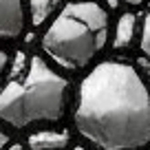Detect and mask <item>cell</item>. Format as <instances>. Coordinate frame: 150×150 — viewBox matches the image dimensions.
Masks as SVG:
<instances>
[{
    "label": "cell",
    "mask_w": 150,
    "mask_h": 150,
    "mask_svg": "<svg viewBox=\"0 0 150 150\" xmlns=\"http://www.w3.org/2000/svg\"><path fill=\"white\" fill-rule=\"evenodd\" d=\"M108 5H110V9H117V5H119V0H108Z\"/></svg>",
    "instance_id": "obj_11"
},
{
    "label": "cell",
    "mask_w": 150,
    "mask_h": 150,
    "mask_svg": "<svg viewBox=\"0 0 150 150\" xmlns=\"http://www.w3.org/2000/svg\"><path fill=\"white\" fill-rule=\"evenodd\" d=\"M66 86V80L49 69L42 57H31L22 80H11L0 91V119L16 128L57 122L64 112Z\"/></svg>",
    "instance_id": "obj_2"
},
{
    "label": "cell",
    "mask_w": 150,
    "mask_h": 150,
    "mask_svg": "<svg viewBox=\"0 0 150 150\" xmlns=\"http://www.w3.org/2000/svg\"><path fill=\"white\" fill-rule=\"evenodd\" d=\"M9 150H20V144H18V146H13V148H9Z\"/></svg>",
    "instance_id": "obj_13"
},
{
    "label": "cell",
    "mask_w": 150,
    "mask_h": 150,
    "mask_svg": "<svg viewBox=\"0 0 150 150\" xmlns=\"http://www.w3.org/2000/svg\"><path fill=\"white\" fill-rule=\"evenodd\" d=\"M108 40V13L97 2H69L42 38V49L64 69L86 66Z\"/></svg>",
    "instance_id": "obj_3"
},
{
    "label": "cell",
    "mask_w": 150,
    "mask_h": 150,
    "mask_svg": "<svg viewBox=\"0 0 150 150\" xmlns=\"http://www.w3.org/2000/svg\"><path fill=\"white\" fill-rule=\"evenodd\" d=\"M5 66H7V53H2V51H0V75H2Z\"/></svg>",
    "instance_id": "obj_10"
},
{
    "label": "cell",
    "mask_w": 150,
    "mask_h": 150,
    "mask_svg": "<svg viewBox=\"0 0 150 150\" xmlns=\"http://www.w3.org/2000/svg\"><path fill=\"white\" fill-rule=\"evenodd\" d=\"M24 0H0V40L18 38L24 29Z\"/></svg>",
    "instance_id": "obj_4"
},
{
    "label": "cell",
    "mask_w": 150,
    "mask_h": 150,
    "mask_svg": "<svg viewBox=\"0 0 150 150\" xmlns=\"http://www.w3.org/2000/svg\"><path fill=\"white\" fill-rule=\"evenodd\" d=\"M75 126L99 150H139L150 141V93L130 64L106 60L80 84Z\"/></svg>",
    "instance_id": "obj_1"
},
{
    "label": "cell",
    "mask_w": 150,
    "mask_h": 150,
    "mask_svg": "<svg viewBox=\"0 0 150 150\" xmlns=\"http://www.w3.org/2000/svg\"><path fill=\"white\" fill-rule=\"evenodd\" d=\"M135 29H137V20L132 13H124L117 20V27H115V38H112V47L115 49H124L132 42L135 38Z\"/></svg>",
    "instance_id": "obj_6"
},
{
    "label": "cell",
    "mask_w": 150,
    "mask_h": 150,
    "mask_svg": "<svg viewBox=\"0 0 150 150\" xmlns=\"http://www.w3.org/2000/svg\"><path fill=\"white\" fill-rule=\"evenodd\" d=\"M53 7H55V0H31L29 2V11H31V22L42 24L49 16L53 13Z\"/></svg>",
    "instance_id": "obj_7"
},
{
    "label": "cell",
    "mask_w": 150,
    "mask_h": 150,
    "mask_svg": "<svg viewBox=\"0 0 150 150\" xmlns=\"http://www.w3.org/2000/svg\"><path fill=\"white\" fill-rule=\"evenodd\" d=\"M128 5H141V2H144V0H126Z\"/></svg>",
    "instance_id": "obj_12"
},
{
    "label": "cell",
    "mask_w": 150,
    "mask_h": 150,
    "mask_svg": "<svg viewBox=\"0 0 150 150\" xmlns=\"http://www.w3.org/2000/svg\"><path fill=\"white\" fill-rule=\"evenodd\" d=\"M141 51L150 57V11L144 20V33H141Z\"/></svg>",
    "instance_id": "obj_8"
},
{
    "label": "cell",
    "mask_w": 150,
    "mask_h": 150,
    "mask_svg": "<svg viewBox=\"0 0 150 150\" xmlns=\"http://www.w3.org/2000/svg\"><path fill=\"white\" fill-rule=\"evenodd\" d=\"M7 144H9V135H5V132L0 130V150L5 148V146H7Z\"/></svg>",
    "instance_id": "obj_9"
},
{
    "label": "cell",
    "mask_w": 150,
    "mask_h": 150,
    "mask_svg": "<svg viewBox=\"0 0 150 150\" xmlns=\"http://www.w3.org/2000/svg\"><path fill=\"white\" fill-rule=\"evenodd\" d=\"M69 146V135L57 130H40L29 137L31 150H62Z\"/></svg>",
    "instance_id": "obj_5"
}]
</instances>
